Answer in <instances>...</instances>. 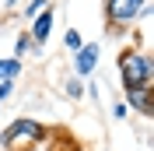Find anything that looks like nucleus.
Masks as SVG:
<instances>
[{
  "mask_svg": "<svg viewBox=\"0 0 154 151\" xmlns=\"http://www.w3.org/2000/svg\"><path fill=\"white\" fill-rule=\"evenodd\" d=\"M49 137V127L42 120H32V116H14V120L4 127L0 133V148L7 151H32Z\"/></svg>",
  "mask_w": 154,
  "mask_h": 151,
  "instance_id": "nucleus-1",
  "label": "nucleus"
},
{
  "mask_svg": "<svg viewBox=\"0 0 154 151\" xmlns=\"http://www.w3.org/2000/svg\"><path fill=\"white\" fill-rule=\"evenodd\" d=\"M119 81H123L126 92L133 88H154V60L147 49H123L119 53Z\"/></svg>",
  "mask_w": 154,
  "mask_h": 151,
  "instance_id": "nucleus-2",
  "label": "nucleus"
},
{
  "mask_svg": "<svg viewBox=\"0 0 154 151\" xmlns=\"http://www.w3.org/2000/svg\"><path fill=\"white\" fill-rule=\"evenodd\" d=\"M144 4H151V0H105V28H109V35L130 32V25L137 21V14H140Z\"/></svg>",
  "mask_w": 154,
  "mask_h": 151,
  "instance_id": "nucleus-3",
  "label": "nucleus"
},
{
  "mask_svg": "<svg viewBox=\"0 0 154 151\" xmlns=\"http://www.w3.org/2000/svg\"><path fill=\"white\" fill-rule=\"evenodd\" d=\"M53 21H56V7H46L42 14H38L35 21H32L28 28V39H32V53H42L49 42V35H53Z\"/></svg>",
  "mask_w": 154,
  "mask_h": 151,
  "instance_id": "nucleus-4",
  "label": "nucleus"
},
{
  "mask_svg": "<svg viewBox=\"0 0 154 151\" xmlns=\"http://www.w3.org/2000/svg\"><path fill=\"white\" fill-rule=\"evenodd\" d=\"M98 60H102V46L98 42H84V46L74 53V77H91L95 74V67H98Z\"/></svg>",
  "mask_w": 154,
  "mask_h": 151,
  "instance_id": "nucleus-5",
  "label": "nucleus"
},
{
  "mask_svg": "<svg viewBox=\"0 0 154 151\" xmlns=\"http://www.w3.org/2000/svg\"><path fill=\"white\" fill-rule=\"evenodd\" d=\"M126 109H133L140 113L144 120H151V105H154V88H133V92H126Z\"/></svg>",
  "mask_w": 154,
  "mask_h": 151,
  "instance_id": "nucleus-6",
  "label": "nucleus"
},
{
  "mask_svg": "<svg viewBox=\"0 0 154 151\" xmlns=\"http://www.w3.org/2000/svg\"><path fill=\"white\" fill-rule=\"evenodd\" d=\"M21 77V60L7 56V60H0V81H18Z\"/></svg>",
  "mask_w": 154,
  "mask_h": 151,
  "instance_id": "nucleus-7",
  "label": "nucleus"
},
{
  "mask_svg": "<svg viewBox=\"0 0 154 151\" xmlns=\"http://www.w3.org/2000/svg\"><path fill=\"white\" fill-rule=\"evenodd\" d=\"M63 95H67L70 102H81V98H84V81H81V77H74V74H70L67 81H63Z\"/></svg>",
  "mask_w": 154,
  "mask_h": 151,
  "instance_id": "nucleus-8",
  "label": "nucleus"
},
{
  "mask_svg": "<svg viewBox=\"0 0 154 151\" xmlns=\"http://www.w3.org/2000/svg\"><path fill=\"white\" fill-rule=\"evenodd\" d=\"M28 49H32V39H28V32L14 35V53H11V56H14V60H21L25 53H28Z\"/></svg>",
  "mask_w": 154,
  "mask_h": 151,
  "instance_id": "nucleus-9",
  "label": "nucleus"
},
{
  "mask_svg": "<svg viewBox=\"0 0 154 151\" xmlns=\"http://www.w3.org/2000/svg\"><path fill=\"white\" fill-rule=\"evenodd\" d=\"M46 7H49V0H32V4H25V11H21V14H25V21H35Z\"/></svg>",
  "mask_w": 154,
  "mask_h": 151,
  "instance_id": "nucleus-10",
  "label": "nucleus"
},
{
  "mask_svg": "<svg viewBox=\"0 0 154 151\" xmlns=\"http://www.w3.org/2000/svg\"><path fill=\"white\" fill-rule=\"evenodd\" d=\"M63 46H67L70 53H77V49L84 46V39H81V32H77L74 25H70V28H67V35H63Z\"/></svg>",
  "mask_w": 154,
  "mask_h": 151,
  "instance_id": "nucleus-11",
  "label": "nucleus"
},
{
  "mask_svg": "<svg viewBox=\"0 0 154 151\" xmlns=\"http://www.w3.org/2000/svg\"><path fill=\"white\" fill-rule=\"evenodd\" d=\"M11 92H14V81H0V102H7Z\"/></svg>",
  "mask_w": 154,
  "mask_h": 151,
  "instance_id": "nucleus-12",
  "label": "nucleus"
},
{
  "mask_svg": "<svg viewBox=\"0 0 154 151\" xmlns=\"http://www.w3.org/2000/svg\"><path fill=\"white\" fill-rule=\"evenodd\" d=\"M126 113H130V109H126L123 102H116V105H112V116H116V120H126Z\"/></svg>",
  "mask_w": 154,
  "mask_h": 151,
  "instance_id": "nucleus-13",
  "label": "nucleus"
},
{
  "mask_svg": "<svg viewBox=\"0 0 154 151\" xmlns=\"http://www.w3.org/2000/svg\"><path fill=\"white\" fill-rule=\"evenodd\" d=\"M14 7H18V0H7V11H14Z\"/></svg>",
  "mask_w": 154,
  "mask_h": 151,
  "instance_id": "nucleus-14",
  "label": "nucleus"
},
{
  "mask_svg": "<svg viewBox=\"0 0 154 151\" xmlns=\"http://www.w3.org/2000/svg\"><path fill=\"white\" fill-rule=\"evenodd\" d=\"M63 151H77V144H74V148H70V144H67V148H63Z\"/></svg>",
  "mask_w": 154,
  "mask_h": 151,
  "instance_id": "nucleus-15",
  "label": "nucleus"
},
{
  "mask_svg": "<svg viewBox=\"0 0 154 151\" xmlns=\"http://www.w3.org/2000/svg\"><path fill=\"white\" fill-rule=\"evenodd\" d=\"M102 151H105V148H102Z\"/></svg>",
  "mask_w": 154,
  "mask_h": 151,
  "instance_id": "nucleus-16",
  "label": "nucleus"
}]
</instances>
